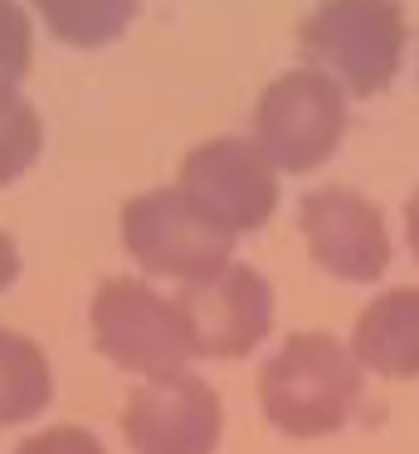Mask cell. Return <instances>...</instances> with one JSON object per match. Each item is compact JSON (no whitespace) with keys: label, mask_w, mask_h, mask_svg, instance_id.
I'll return each mask as SVG.
<instances>
[{"label":"cell","mask_w":419,"mask_h":454,"mask_svg":"<svg viewBox=\"0 0 419 454\" xmlns=\"http://www.w3.org/2000/svg\"><path fill=\"white\" fill-rule=\"evenodd\" d=\"M54 401V366L35 337L0 327V425L35 420Z\"/></svg>","instance_id":"8fae6325"},{"label":"cell","mask_w":419,"mask_h":454,"mask_svg":"<svg viewBox=\"0 0 419 454\" xmlns=\"http://www.w3.org/2000/svg\"><path fill=\"white\" fill-rule=\"evenodd\" d=\"M35 64V30L19 0H0V83L15 89Z\"/></svg>","instance_id":"5bb4252c"},{"label":"cell","mask_w":419,"mask_h":454,"mask_svg":"<svg viewBox=\"0 0 419 454\" xmlns=\"http://www.w3.org/2000/svg\"><path fill=\"white\" fill-rule=\"evenodd\" d=\"M44 152V122L29 108V98H19V89L0 83V186L19 181Z\"/></svg>","instance_id":"4fadbf2b"},{"label":"cell","mask_w":419,"mask_h":454,"mask_svg":"<svg viewBox=\"0 0 419 454\" xmlns=\"http://www.w3.org/2000/svg\"><path fill=\"white\" fill-rule=\"evenodd\" d=\"M15 278H19V245L0 230V294H5Z\"/></svg>","instance_id":"2e32d148"},{"label":"cell","mask_w":419,"mask_h":454,"mask_svg":"<svg viewBox=\"0 0 419 454\" xmlns=\"http://www.w3.org/2000/svg\"><path fill=\"white\" fill-rule=\"evenodd\" d=\"M302 59L331 74L341 89L385 93L405 59V11L395 0H322L298 30Z\"/></svg>","instance_id":"7a4b0ae2"},{"label":"cell","mask_w":419,"mask_h":454,"mask_svg":"<svg viewBox=\"0 0 419 454\" xmlns=\"http://www.w3.org/2000/svg\"><path fill=\"white\" fill-rule=\"evenodd\" d=\"M259 405L288 440L337 434L361 405V366L331 333H292L259 372Z\"/></svg>","instance_id":"6da1fadb"},{"label":"cell","mask_w":419,"mask_h":454,"mask_svg":"<svg viewBox=\"0 0 419 454\" xmlns=\"http://www.w3.org/2000/svg\"><path fill=\"white\" fill-rule=\"evenodd\" d=\"M405 239H409V254L419 259V186L409 191V200H405Z\"/></svg>","instance_id":"e0dca14e"},{"label":"cell","mask_w":419,"mask_h":454,"mask_svg":"<svg viewBox=\"0 0 419 454\" xmlns=\"http://www.w3.org/2000/svg\"><path fill=\"white\" fill-rule=\"evenodd\" d=\"M351 356L361 372L385 381H415L419 376V284L385 288L356 313L351 327Z\"/></svg>","instance_id":"30bf717a"},{"label":"cell","mask_w":419,"mask_h":454,"mask_svg":"<svg viewBox=\"0 0 419 454\" xmlns=\"http://www.w3.org/2000/svg\"><path fill=\"white\" fill-rule=\"evenodd\" d=\"M175 303H181L195 356H210V362L249 356L273 333V284L253 264L229 259L210 278L185 284V294Z\"/></svg>","instance_id":"9c48e42d"},{"label":"cell","mask_w":419,"mask_h":454,"mask_svg":"<svg viewBox=\"0 0 419 454\" xmlns=\"http://www.w3.org/2000/svg\"><path fill=\"white\" fill-rule=\"evenodd\" d=\"M175 186L200 215H210L234 239L263 230L278 210V171L253 137H210L190 147Z\"/></svg>","instance_id":"8992f818"},{"label":"cell","mask_w":419,"mask_h":454,"mask_svg":"<svg viewBox=\"0 0 419 454\" xmlns=\"http://www.w3.org/2000/svg\"><path fill=\"white\" fill-rule=\"evenodd\" d=\"M220 434V391L195 372L146 376L122 405V440L132 444V454H214Z\"/></svg>","instance_id":"52a82bcc"},{"label":"cell","mask_w":419,"mask_h":454,"mask_svg":"<svg viewBox=\"0 0 419 454\" xmlns=\"http://www.w3.org/2000/svg\"><path fill=\"white\" fill-rule=\"evenodd\" d=\"M88 327H93L97 352L122 372H136L142 381L185 372V362L195 356L181 303L132 274L103 278V288L93 294V308H88Z\"/></svg>","instance_id":"277c9868"},{"label":"cell","mask_w":419,"mask_h":454,"mask_svg":"<svg viewBox=\"0 0 419 454\" xmlns=\"http://www.w3.org/2000/svg\"><path fill=\"white\" fill-rule=\"evenodd\" d=\"M29 5L49 25V35L74 50H97V44L122 40L142 11V0H29Z\"/></svg>","instance_id":"7c38bea8"},{"label":"cell","mask_w":419,"mask_h":454,"mask_svg":"<svg viewBox=\"0 0 419 454\" xmlns=\"http://www.w3.org/2000/svg\"><path fill=\"white\" fill-rule=\"evenodd\" d=\"M15 454H107V450L93 430H83V425H49V430L19 440Z\"/></svg>","instance_id":"9a60e30c"},{"label":"cell","mask_w":419,"mask_h":454,"mask_svg":"<svg viewBox=\"0 0 419 454\" xmlns=\"http://www.w3.org/2000/svg\"><path fill=\"white\" fill-rule=\"evenodd\" d=\"M346 137V89L331 74L312 69H288L259 93L253 108V142L273 161V171H317L327 157H337Z\"/></svg>","instance_id":"3957f363"},{"label":"cell","mask_w":419,"mask_h":454,"mask_svg":"<svg viewBox=\"0 0 419 454\" xmlns=\"http://www.w3.org/2000/svg\"><path fill=\"white\" fill-rule=\"evenodd\" d=\"M298 230L312 264L341 284H376L390 269L385 210L351 186H312L298 200Z\"/></svg>","instance_id":"ba28073f"},{"label":"cell","mask_w":419,"mask_h":454,"mask_svg":"<svg viewBox=\"0 0 419 454\" xmlns=\"http://www.w3.org/2000/svg\"><path fill=\"white\" fill-rule=\"evenodd\" d=\"M117 230H122V249L146 274L181 278V284L210 278L234 254V235H224L210 215H200L181 186H156L132 196L122 206Z\"/></svg>","instance_id":"5b68a950"}]
</instances>
